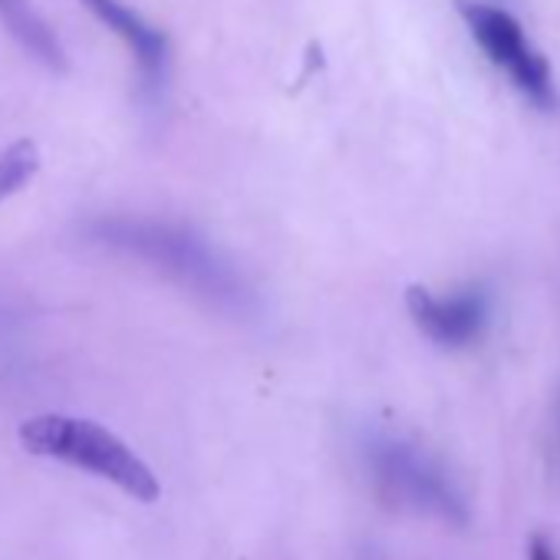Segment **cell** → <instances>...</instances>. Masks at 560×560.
Returning a JSON list of instances; mask_svg holds the SVG:
<instances>
[{
  "instance_id": "obj_1",
  "label": "cell",
  "mask_w": 560,
  "mask_h": 560,
  "mask_svg": "<svg viewBox=\"0 0 560 560\" xmlns=\"http://www.w3.org/2000/svg\"><path fill=\"white\" fill-rule=\"evenodd\" d=\"M86 234L96 244L152 264L155 270L172 277L178 288L218 311L237 314L250 301L231 264H224L218 250H211V244L191 228L155 218H100L86 228Z\"/></svg>"
},
{
  "instance_id": "obj_2",
  "label": "cell",
  "mask_w": 560,
  "mask_h": 560,
  "mask_svg": "<svg viewBox=\"0 0 560 560\" xmlns=\"http://www.w3.org/2000/svg\"><path fill=\"white\" fill-rule=\"evenodd\" d=\"M21 445L50 462H63L70 468L90 471L103 481H113L119 491H126L136 501H159L162 488L155 471L106 425L93 419H77V416H34L21 425Z\"/></svg>"
},
{
  "instance_id": "obj_3",
  "label": "cell",
  "mask_w": 560,
  "mask_h": 560,
  "mask_svg": "<svg viewBox=\"0 0 560 560\" xmlns=\"http://www.w3.org/2000/svg\"><path fill=\"white\" fill-rule=\"evenodd\" d=\"M366 462L376 488L393 504L458 527L468 521V501L462 488L422 445L399 435H373L366 442Z\"/></svg>"
},
{
  "instance_id": "obj_4",
  "label": "cell",
  "mask_w": 560,
  "mask_h": 560,
  "mask_svg": "<svg viewBox=\"0 0 560 560\" xmlns=\"http://www.w3.org/2000/svg\"><path fill=\"white\" fill-rule=\"evenodd\" d=\"M458 14L481 47V54L521 90L530 103L550 106L553 103V73L547 57L527 40L524 27L501 8L481 4V0H458Z\"/></svg>"
},
{
  "instance_id": "obj_5",
  "label": "cell",
  "mask_w": 560,
  "mask_h": 560,
  "mask_svg": "<svg viewBox=\"0 0 560 560\" xmlns=\"http://www.w3.org/2000/svg\"><path fill=\"white\" fill-rule=\"evenodd\" d=\"M406 307L412 324L439 347H465L471 343L488 320V301L478 291L435 294L425 288L406 291Z\"/></svg>"
},
{
  "instance_id": "obj_6",
  "label": "cell",
  "mask_w": 560,
  "mask_h": 560,
  "mask_svg": "<svg viewBox=\"0 0 560 560\" xmlns=\"http://www.w3.org/2000/svg\"><path fill=\"white\" fill-rule=\"evenodd\" d=\"M80 4L106 27L113 31L136 57L142 77L149 86H159L168 70V37L142 21L132 8H126L122 0H80Z\"/></svg>"
},
{
  "instance_id": "obj_7",
  "label": "cell",
  "mask_w": 560,
  "mask_h": 560,
  "mask_svg": "<svg viewBox=\"0 0 560 560\" xmlns=\"http://www.w3.org/2000/svg\"><path fill=\"white\" fill-rule=\"evenodd\" d=\"M0 24H4V31L24 47V54H31L47 70H54V73L70 70V57H67L63 40L40 18V11L31 4V0H0Z\"/></svg>"
},
{
  "instance_id": "obj_8",
  "label": "cell",
  "mask_w": 560,
  "mask_h": 560,
  "mask_svg": "<svg viewBox=\"0 0 560 560\" xmlns=\"http://www.w3.org/2000/svg\"><path fill=\"white\" fill-rule=\"evenodd\" d=\"M40 168V149L31 139H18L11 142L4 152H0V201H8L11 195H18Z\"/></svg>"
},
{
  "instance_id": "obj_9",
  "label": "cell",
  "mask_w": 560,
  "mask_h": 560,
  "mask_svg": "<svg viewBox=\"0 0 560 560\" xmlns=\"http://www.w3.org/2000/svg\"><path fill=\"white\" fill-rule=\"evenodd\" d=\"M527 560H557L553 557V550H550V544L544 540V537H534L530 540V557Z\"/></svg>"
}]
</instances>
